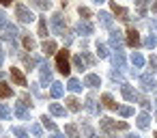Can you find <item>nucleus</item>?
<instances>
[{"label":"nucleus","mask_w":157,"mask_h":138,"mask_svg":"<svg viewBox=\"0 0 157 138\" xmlns=\"http://www.w3.org/2000/svg\"><path fill=\"white\" fill-rule=\"evenodd\" d=\"M56 69H58L60 73H65V76L71 73V63H69V52H67V50H60V52L56 54Z\"/></svg>","instance_id":"obj_1"},{"label":"nucleus","mask_w":157,"mask_h":138,"mask_svg":"<svg viewBox=\"0 0 157 138\" xmlns=\"http://www.w3.org/2000/svg\"><path fill=\"white\" fill-rule=\"evenodd\" d=\"M15 15H17V20H20V22H24V24H28V22H33V20H35L33 11H30L28 7H24V5H15Z\"/></svg>","instance_id":"obj_2"},{"label":"nucleus","mask_w":157,"mask_h":138,"mask_svg":"<svg viewBox=\"0 0 157 138\" xmlns=\"http://www.w3.org/2000/svg\"><path fill=\"white\" fill-rule=\"evenodd\" d=\"M101 129L103 132H112V129H127V123L125 121H112V119H103L101 121Z\"/></svg>","instance_id":"obj_3"},{"label":"nucleus","mask_w":157,"mask_h":138,"mask_svg":"<svg viewBox=\"0 0 157 138\" xmlns=\"http://www.w3.org/2000/svg\"><path fill=\"white\" fill-rule=\"evenodd\" d=\"M15 35H17V28H15L13 24H7V26L2 28V37H5L13 48H15Z\"/></svg>","instance_id":"obj_4"},{"label":"nucleus","mask_w":157,"mask_h":138,"mask_svg":"<svg viewBox=\"0 0 157 138\" xmlns=\"http://www.w3.org/2000/svg\"><path fill=\"white\" fill-rule=\"evenodd\" d=\"M52 30L56 35H65V24H63V15L60 13L52 15Z\"/></svg>","instance_id":"obj_5"},{"label":"nucleus","mask_w":157,"mask_h":138,"mask_svg":"<svg viewBox=\"0 0 157 138\" xmlns=\"http://www.w3.org/2000/svg\"><path fill=\"white\" fill-rule=\"evenodd\" d=\"M127 43H129L131 48H138V45H140V35H138L136 28H127Z\"/></svg>","instance_id":"obj_6"},{"label":"nucleus","mask_w":157,"mask_h":138,"mask_svg":"<svg viewBox=\"0 0 157 138\" xmlns=\"http://www.w3.org/2000/svg\"><path fill=\"white\" fill-rule=\"evenodd\" d=\"M11 78H13V82H15L17 86H26V76H24L17 67H11Z\"/></svg>","instance_id":"obj_7"},{"label":"nucleus","mask_w":157,"mask_h":138,"mask_svg":"<svg viewBox=\"0 0 157 138\" xmlns=\"http://www.w3.org/2000/svg\"><path fill=\"white\" fill-rule=\"evenodd\" d=\"M110 45H112V48H116V52L123 48V35H121L118 30H114V33L110 35Z\"/></svg>","instance_id":"obj_8"},{"label":"nucleus","mask_w":157,"mask_h":138,"mask_svg":"<svg viewBox=\"0 0 157 138\" xmlns=\"http://www.w3.org/2000/svg\"><path fill=\"white\" fill-rule=\"evenodd\" d=\"M78 33L80 35H93V24L86 22V20H80L78 22Z\"/></svg>","instance_id":"obj_9"},{"label":"nucleus","mask_w":157,"mask_h":138,"mask_svg":"<svg viewBox=\"0 0 157 138\" xmlns=\"http://www.w3.org/2000/svg\"><path fill=\"white\" fill-rule=\"evenodd\" d=\"M41 82L43 84L52 82V71H50V65L48 63H41Z\"/></svg>","instance_id":"obj_10"},{"label":"nucleus","mask_w":157,"mask_h":138,"mask_svg":"<svg viewBox=\"0 0 157 138\" xmlns=\"http://www.w3.org/2000/svg\"><path fill=\"white\" fill-rule=\"evenodd\" d=\"M84 86H101V78L99 76H95V73H88L86 78H84Z\"/></svg>","instance_id":"obj_11"},{"label":"nucleus","mask_w":157,"mask_h":138,"mask_svg":"<svg viewBox=\"0 0 157 138\" xmlns=\"http://www.w3.org/2000/svg\"><path fill=\"white\" fill-rule=\"evenodd\" d=\"M121 91H123V97H125L127 101H133V99H138V93H136V91H133L129 84H123V89H121Z\"/></svg>","instance_id":"obj_12"},{"label":"nucleus","mask_w":157,"mask_h":138,"mask_svg":"<svg viewBox=\"0 0 157 138\" xmlns=\"http://www.w3.org/2000/svg\"><path fill=\"white\" fill-rule=\"evenodd\" d=\"M110 7H112V11H114V13H116V15H118L121 20H125V22L129 20V11H127V9H123V7H118L116 2H112Z\"/></svg>","instance_id":"obj_13"},{"label":"nucleus","mask_w":157,"mask_h":138,"mask_svg":"<svg viewBox=\"0 0 157 138\" xmlns=\"http://www.w3.org/2000/svg\"><path fill=\"white\" fill-rule=\"evenodd\" d=\"M140 84H142V89H144V91H151V89H155V82H153V78H151L148 73L140 76Z\"/></svg>","instance_id":"obj_14"},{"label":"nucleus","mask_w":157,"mask_h":138,"mask_svg":"<svg viewBox=\"0 0 157 138\" xmlns=\"http://www.w3.org/2000/svg\"><path fill=\"white\" fill-rule=\"evenodd\" d=\"M15 114L22 119V121H26L30 114H28V110H26V104L24 101H20V104H15Z\"/></svg>","instance_id":"obj_15"},{"label":"nucleus","mask_w":157,"mask_h":138,"mask_svg":"<svg viewBox=\"0 0 157 138\" xmlns=\"http://www.w3.org/2000/svg\"><path fill=\"white\" fill-rule=\"evenodd\" d=\"M112 61H114V67H116V69H125V54H123L121 50L114 54V58H112Z\"/></svg>","instance_id":"obj_16"},{"label":"nucleus","mask_w":157,"mask_h":138,"mask_svg":"<svg viewBox=\"0 0 157 138\" xmlns=\"http://www.w3.org/2000/svg\"><path fill=\"white\" fill-rule=\"evenodd\" d=\"M148 123H151V116H148V112H142V114H138V127H140V129H146V127H148Z\"/></svg>","instance_id":"obj_17"},{"label":"nucleus","mask_w":157,"mask_h":138,"mask_svg":"<svg viewBox=\"0 0 157 138\" xmlns=\"http://www.w3.org/2000/svg\"><path fill=\"white\" fill-rule=\"evenodd\" d=\"M99 20H101V26H103V28H112V15H110V13L101 11V13H99Z\"/></svg>","instance_id":"obj_18"},{"label":"nucleus","mask_w":157,"mask_h":138,"mask_svg":"<svg viewBox=\"0 0 157 138\" xmlns=\"http://www.w3.org/2000/svg\"><path fill=\"white\" fill-rule=\"evenodd\" d=\"M50 93H52V97H56V99H58V97H63L65 89H63V84H60V82H52V91H50Z\"/></svg>","instance_id":"obj_19"},{"label":"nucleus","mask_w":157,"mask_h":138,"mask_svg":"<svg viewBox=\"0 0 157 138\" xmlns=\"http://www.w3.org/2000/svg\"><path fill=\"white\" fill-rule=\"evenodd\" d=\"M131 65H133L136 69H140V67L144 65V56L138 54V52H133V54H131Z\"/></svg>","instance_id":"obj_20"},{"label":"nucleus","mask_w":157,"mask_h":138,"mask_svg":"<svg viewBox=\"0 0 157 138\" xmlns=\"http://www.w3.org/2000/svg\"><path fill=\"white\" fill-rule=\"evenodd\" d=\"M67 89H69V91H73V93H80V91H82V82H80V80H75V78H71V80H69V84H67Z\"/></svg>","instance_id":"obj_21"},{"label":"nucleus","mask_w":157,"mask_h":138,"mask_svg":"<svg viewBox=\"0 0 157 138\" xmlns=\"http://www.w3.org/2000/svg\"><path fill=\"white\" fill-rule=\"evenodd\" d=\"M101 101H103V106H105V108L116 110V104H114V99H112V95H110V93H105V95L101 97Z\"/></svg>","instance_id":"obj_22"},{"label":"nucleus","mask_w":157,"mask_h":138,"mask_svg":"<svg viewBox=\"0 0 157 138\" xmlns=\"http://www.w3.org/2000/svg\"><path fill=\"white\" fill-rule=\"evenodd\" d=\"M50 112H52L54 116H65V108H63L60 104H50Z\"/></svg>","instance_id":"obj_23"},{"label":"nucleus","mask_w":157,"mask_h":138,"mask_svg":"<svg viewBox=\"0 0 157 138\" xmlns=\"http://www.w3.org/2000/svg\"><path fill=\"white\" fill-rule=\"evenodd\" d=\"M65 134H67L69 138H80V134H78V127H75L73 123H69V125H65Z\"/></svg>","instance_id":"obj_24"},{"label":"nucleus","mask_w":157,"mask_h":138,"mask_svg":"<svg viewBox=\"0 0 157 138\" xmlns=\"http://www.w3.org/2000/svg\"><path fill=\"white\" fill-rule=\"evenodd\" d=\"M67 108H69L71 112H78V110H80V101H78L75 97H69V99H67Z\"/></svg>","instance_id":"obj_25"},{"label":"nucleus","mask_w":157,"mask_h":138,"mask_svg":"<svg viewBox=\"0 0 157 138\" xmlns=\"http://www.w3.org/2000/svg\"><path fill=\"white\" fill-rule=\"evenodd\" d=\"M86 110H88L90 114H95V112H97V106H95V97H93V95H88V97H86Z\"/></svg>","instance_id":"obj_26"},{"label":"nucleus","mask_w":157,"mask_h":138,"mask_svg":"<svg viewBox=\"0 0 157 138\" xmlns=\"http://www.w3.org/2000/svg\"><path fill=\"white\" fill-rule=\"evenodd\" d=\"M151 5V0H138L136 2V7H138V13L140 15H144V11H146V7Z\"/></svg>","instance_id":"obj_27"},{"label":"nucleus","mask_w":157,"mask_h":138,"mask_svg":"<svg viewBox=\"0 0 157 138\" xmlns=\"http://www.w3.org/2000/svg\"><path fill=\"white\" fill-rule=\"evenodd\" d=\"M33 5H35L37 9H50V7H52L50 0H33Z\"/></svg>","instance_id":"obj_28"},{"label":"nucleus","mask_w":157,"mask_h":138,"mask_svg":"<svg viewBox=\"0 0 157 138\" xmlns=\"http://www.w3.org/2000/svg\"><path fill=\"white\" fill-rule=\"evenodd\" d=\"M73 65H75L78 69H84V67H86V61H84V56H82V54L73 56Z\"/></svg>","instance_id":"obj_29"},{"label":"nucleus","mask_w":157,"mask_h":138,"mask_svg":"<svg viewBox=\"0 0 157 138\" xmlns=\"http://www.w3.org/2000/svg\"><path fill=\"white\" fill-rule=\"evenodd\" d=\"M0 116H2V119H11V108L7 104H0Z\"/></svg>","instance_id":"obj_30"},{"label":"nucleus","mask_w":157,"mask_h":138,"mask_svg":"<svg viewBox=\"0 0 157 138\" xmlns=\"http://www.w3.org/2000/svg\"><path fill=\"white\" fill-rule=\"evenodd\" d=\"M39 37H48V22L39 20Z\"/></svg>","instance_id":"obj_31"},{"label":"nucleus","mask_w":157,"mask_h":138,"mask_svg":"<svg viewBox=\"0 0 157 138\" xmlns=\"http://www.w3.org/2000/svg\"><path fill=\"white\" fill-rule=\"evenodd\" d=\"M54 50H56V43H54V41H52V39H50V41H45V43H43V52H45V54H52V52H54Z\"/></svg>","instance_id":"obj_32"},{"label":"nucleus","mask_w":157,"mask_h":138,"mask_svg":"<svg viewBox=\"0 0 157 138\" xmlns=\"http://www.w3.org/2000/svg\"><path fill=\"white\" fill-rule=\"evenodd\" d=\"M11 95H13V89H11V86L0 84V97H11Z\"/></svg>","instance_id":"obj_33"},{"label":"nucleus","mask_w":157,"mask_h":138,"mask_svg":"<svg viewBox=\"0 0 157 138\" xmlns=\"http://www.w3.org/2000/svg\"><path fill=\"white\" fill-rule=\"evenodd\" d=\"M144 45H146V48H148V50H153V48H155V45H157V39H155V37H153V35H148V37H146V39H144Z\"/></svg>","instance_id":"obj_34"},{"label":"nucleus","mask_w":157,"mask_h":138,"mask_svg":"<svg viewBox=\"0 0 157 138\" xmlns=\"http://www.w3.org/2000/svg\"><path fill=\"white\" fill-rule=\"evenodd\" d=\"M131 112H133L131 106H121V108H118V114H121V116H131Z\"/></svg>","instance_id":"obj_35"},{"label":"nucleus","mask_w":157,"mask_h":138,"mask_svg":"<svg viewBox=\"0 0 157 138\" xmlns=\"http://www.w3.org/2000/svg\"><path fill=\"white\" fill-rule=\"evenodd\" d=\"M41 121H43V125H45L48 129H52V132H56V123H54L52 119H48V116H41Z\"/></svg>","instance_id":"obj_36"},{"label":"nucleus","mask_w":157,"mask_h":138,"mask_svg":"<svg viewBox=\"0 0 157 138\" xmlns=\"http://www.w3.org/2000/svg\"><path fill=\"white\" fill-rule=\"evenodd\" d=\"M82 132H84V138H95V132H93V127L90 125H82Z\"/></svg>","instance_id":"obj_37"},{"label":"nucleus","mask_w":157,"mask_h":138,"mask_svg":"<svg viewBox=\"0 0 157 138\" xmlns=\"http://www.w3.org/2000/svg\"><path fill=\"white\" fill-rule=\"evenodd\" d=\"M13 136H17V138H28V132H26L24 127H13Z\"/></svg>","instance_id":"obj_38"},{"label":"nucleus","mask_w":157,"mask_h":138,"mask_svg":"<svg viewBox=\"0 0 157 138\" xmlns=\"http://www.w3.org/2000/svg\"><path fill=\"white\" fill-rule=\"evenodd\" d=\"M97 54H99V58H105L108 56V48L103 43H97Z\"/></svg>","instance_id":"obj_39"},{"label":"nucleus","mask_w":157,"mask_h":138,"mask_svg":"<svg viewBox=\"0 0 157 138\" xmlns=\"http://www.w3.org/2000/svg\"><path fill=\"white\" fill-rule=\"evenodd\" d=\"M22 61H24V65H28V67H35V65H37V61L30 58V56H26V54H22Z\"/></svg>","instance_id":"obj_40"},{"label":"nucleus","mask_w":157,"mask_h":138,"mask_svg":"<svg viewBox=\"0 0 157 138\" xmlns=\"http://www.w3.org/2000/svg\"><path fill=\"white\" fill-rule=\"evenodd\" d=\"M30 132H33V136H37V138H39V136L43 134V129H41V125H37V123H35V125H30Z\"/></svg>","instance_id":"obj_41"},{"label":"nucleus","mask_w":157,"mask_h":138,"mask_svg":"<svg viewBox=\"0 0 157 138\" xmlns=\"http://www.w3.org/2000/svg\"><path fill=\"white\" fill-rule=\"evenodd\" d=\"M24 48H26V50H35V41H33L30 37H24Z\"/></svg>","instance_id":"obj_42"},{"label":"nucleus","mask_w":157,"mask_h":138,"mask_svg":"<svg viewBox=\"0 0 157 138\" xmlns=\"http://www.w3.org/2000/svg\"><path fill=\"white\" fill-rule=\"evenodd\" d=\"M80 15H82L84 20H88V18H90L93 13H90V9H86V7H80Z\"/></svg>","instance_id":"obj_43"},{"label":"nucleus","mask_w":157,"mask_h":138,"mask_svg":"<svg viewBox=\"0 0 157 138\" xmlns=\"http://www.w3.org/2000/svg\"><path fill=\"white\" fill-rule=\"evenodd\" d=\"M148 65H151V71H157V56H151L148 58Z\"/></svg>","instance_id":"obj_44"},{"label":"nucleus","mask_w":157,"mask_h":138,"mask_svg":"<svg viewBox=\"0 0 157 138\" xmlns=\"http://www.w3.org/2000/svg\"><path fill=\"white\" fill-rule=\"evenodd\" d=\"M7 24H9V22H7V15H5L2 11H0V30H2V28H5Z\"/></svg>","instance_id":"obj_45"},{"label":"nucleus","mask_w":157,"mask_h":138,"mask_svg":"<svg viewBox=\"0 0 157 138\" xmlns=\"http://www.w3.org/2000/svg\"><path fill=\"white\" fill-rule=\"evenodd\" d=\"M112 80H118V82H123V76H121V71H112Z\"/></svg>","instance_id":"obj_46"},{"label":"nucleus","mask_w":157,"mask_h":138,"mask_svg":"<svg viewBox=\"0 0 157 138\" xmlns=\"http://www.w3.org/2000/svg\"><path fill=\"white\" fill-rule=\"evenodd\" d=\"M138 99H140V104H142L144 108H148V99H146V97H138Z\"/></svg>","instance_id":"obj_47"},{"label":"nucleus","mask_w":157,"mask_h":138,"mask_svg":"<svg viewBox=\"0 0 157 138\" xmlns=\"http://www.w3.org/2000/svg\"><path fill=\"white\" fill-rule=\"evenodd\" d=\"M11 2H13V0H0V5H5V7H7V5H11Z\"/></svg>","instance_id":"obj_48"},{"label":"nucleus","mask_w":157,"mask_h":138,"mask_svg":"<svg viewBox=\"0 0 157 138\" xmlns=\"http://www.w3.org/2000/svg\"><path fill=\"white\" fill-rule=\"evenodd\" d=\"M151 9H153V13H157V0L153 2V7H151Z\"/></svg>","instance_id":"obj_49"},{"label":"nucleus","mask_w":157,"mask_h":138,"mask_svg":"<svg viewBox=\"0 0 157 138\" xmlns=\"http://www.w3.org/2000/svg\"><path fill=\"white\" fill-rule=\"evenodd\" d=\"M52 138H65V136H63V134H54Z\"/></svg>","instance_id":"obj_50"},{"label":"nucleus","mask_w":157,"mask_h":138,"mask_svg":"<svg viewBox=\"0 0 157 138\" xmlns=\"http://www.w3.org/2000/svg\"><path fill=\"white\" fill-rule=\"evenodd\" d=\"M2 58H5V54H2V50H0V63H2Z\"/></svg>","instance_id":"obj_51"},{"label":"nucleus","mask_w":157,"mask_h":138,"mask_svg":"<svg viewBox=\"0 0 157 138\" xmlns=\"http://www.w3.org/2000/svg\"><path fill=\"white\" fill-rule=\"evenodd\" d=\"M153 91H155V93H157V84H155V89H153Z\"/></svg>","instance_id":"obj_52"},{"label":"nucleus","mask_w":157,"mask_h":138,"mask_svg":"<svg viewBox=\"0 0 157 138\" xmlns=\"http://www.w3.org/2000/svg\"><path fill=\"white\" fill-rule=\"evenodd\" d=\"M129 138H140V136H129Z\"/></svg>","instance_id":"obj_53"},{"label":"nucleus","mask_w":157,"mask_h":138,"mask_svg":"<svg viewBox=\"0 0 157 138\" xmlns=\"http://www.w3.org/2000/svg\"><path fill=\"white\" fill-rule=\"evenodd\" d=\"M95 2H103V0H95Z\"/></svg>","instance_id":"obj_54"},{"label":"nucleus","mask_w":157,"mask_h":138,"mask_svg":"<svg viewBox=\"0 0 157 138\" xmlns=\"http://www.w3.org/2000/svg\"><path fill=\"white\" fill-rule=\"evenodd\" d=\"M155 138H157V132H155Z\"/></svg>","instance_id":"obj_55"},{"label":"nucleus","mask_w":157,"mask_h":138,"mask_svg":"<svg viewBox=\"0 0 157 138\" xmlns=\"http://www.w3.org/2000/svg\"><path fill=\"white\" fill-rule=\"evenodd\" d=\"M155 28H157V24H155Z\"/></svg>","instance_id":"obj_56"}]
</instances>
